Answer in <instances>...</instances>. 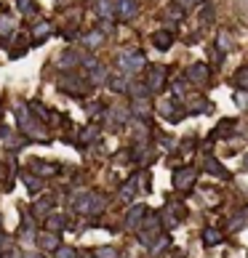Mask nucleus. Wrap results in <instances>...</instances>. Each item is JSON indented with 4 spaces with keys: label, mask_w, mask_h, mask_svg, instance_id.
Returning <instances> with one entry per match:
<instances>
[{
    "label": "nucleus",
    "mask_w": 248,
    "mask_h": 258,
    "mask_svg": "<svg viewBox=\"0 0 248 258\" xmlns=\"http://www.w3.org/2000/svg\"><path fill=\"white\" fill-rule=\"evenodd\" d=\"M40 245H43L46 250H54V248H56V237H54V234H43V237H40Z\"/></svg>",
    "instance_id": "9d476101"
},
{
    "label": "nucleus",
    "mask_w": 248,
    "mask_h": 258,
    "mask_svg": "<svg viewBox=\"0 0 248 258\" xmlns=\"http://www.w3.org/2000/svg\"><path fill=\"white\" fill-rule=\"evenodd\" d=\"M219 240H222V234H219V232H211V229L206 232V242L208 245H219Z\"/></svg>",
    "instance_id": "4468645a"
},
{
    "label": "nucleus",
    "mask_w": 248,
    "mask_h": 258,
    "mask_svg": "<svg viewBox=\"0 0 248 258\" xmlns=\"http://www.w3.org/2000/svg\"><path fill=\"white\" fill-rule=\"evenodd\" d=\"M117 14L123 19H134L136 16V0H117Z\"/></svg>",
    "instance_id": "7ed1b4c3"
},
{
    "label": "nucleus",
    "mask_w": 248,
    "mask_h": 258,
    "mask_svg": "<svg viewBox=\"0 0 248 258\" xmlns=\"http://www.w3.org/2000/svg\"><path fill=\"white\" fill-rule=\"evenodd\" d=\"M120 67H123V69H126V72H139V69H142V67H144V56L142 53H123L120 56Z\"/></svg>",
    "instance_id": "f257e3e1"
},
{
    "label": "nucleus",
    "mask_w": 248,
    "mask_h": 258,
    "mask_svg": "<svg viewBox=\"0 0 248 258\" xmlns=\"http://www.w3.org/2000/svg\"><path fill=\"white\" fill-rule=\"evenodd\" d=\"M14 30V19L11 16H0V35H11Z\"/></svg>",
    "instance_id": "0eeeda50"
},
{
    "label": "nucleus",
    "mask_w": 248,
    "mask_h": 258,
    "mask_svg": "<svg viewBox=\"0 0 248 258\" xmlns=\"http://www.w3.org/2000/svg\"><path fill=\"white\" fill-rule=\"evenodd\" d=\"M192 181H195V173L190 171V168H184V171L176 173V181H173V184H176L179 189H190V187H192Z\"/></svg>",
    "instance_id": "20e7f679"
},
{
    "label": "nucleus",
    "mask_w": 248,
    "mask_h": 258,
    "mask_svg": "<svg viewBox=\"0 0 248 258\" xmlns=\"http://www.w3.org/2000/svg\"><path fill=\"white\" fill-rule=\"evenodd\" d=\"M235 86H238V88H248V69H240L238 75H235Z\"/></svg>",
    "instance_id": "1a4fd4ad"
},
{
    "label": "nucleus",
    "mask_w": 248,
    "mask_h": 258,
    "mask_svg": "<svg viewBox=\"0 0 248 258\" xmlns=\"http://www.w3.org/2000/svg\"><path fill=\"white\" fill-rule=\"evenodd\" d=\"M246 224H248V210H243L238 218H232V226H235V229H243Z\"/></svg>",
    "instance_id": "9b49d317"
},
{
    "label": "nucleus",
    "mask_w": 248,
    "mask_h": 258,
    "mask_svg": "<svg viewBox=\"0 0 248 258\" xmlns=\"http://www.w3.org/2000/svg\"><path fill=\"white\" fill-rule=\"evenodd\" d=\"M30 258H38V256H30Z\"/></svg>",
    "instance_id": "6ab92c4d"
},
{
    "label": "nucleus",
    "mask_w": 248,
    "mask_h": 258,
    "mask_svg": "<svg viewBox=\"0 0 248 258\" xmlns=\"http://www.w3.org/2000/svg\"><path fill=\"white\" fill-rule=\"evenodd\" d=\"M56 258H75V250L64 248V250H59V253H56Z\"/></svg>",
    "instance_id": "dca6fc26"
},
{
    "label": "nucleus",
    "mask_w": 248,
    "mask_h": 258,
    "mask_svg": "<svg viewBox=\"0 0 248 258\" xmlns=\"http://www.w3.org/2000/svg\"><path fill=\"white\" fill-rule=\"evenodd\" d=\"M163 80H166V69L163 67H152L150 75H147V91H160Z\"/></svg>",
    "instance_id": "f03ea898"
},
{
    "label": "nucleus",
    "mask_w": 248,
    "mask_h": 258,
    "mask_svg": "<svg viewBox=\"0 0 248 258\" xmlns=\"http://www.w3.org/2000/svg\"><path fill=\"white\" fill-rule=\"evenodd\" d=\"M96 14H99V16L112 14V3H110V0H99V8H96Z\"/></svg>",
    "instance_id": "f8f14e48"
},
{
    "label": "nucleus",
    "mask_w": 248,
    "mask_h": 258,
    "mask_svg": "<svg viewBox=\"0 0 248 258\" xmlns=\"http://www.w3.org/2000/svg\"><path fill=\"white\" fill-rule=\"evenodd\" d=\"M46 35H48V24H40V27H38V32H35V37L40 40V37H46Z\"/></svg>",
    "instance_id": "f3484780"
},
{
    "label": "nucleus",
    "mask_w": 248,
    "mask_h": 258,
    "mask_svg": "<svg viewBox=\"0 0 248 258\" xmlns=\"http://www.w3.org/2000/svg\"><path fill=\"white\" fill-rule=\"evenodd\" d=\"M142 216H144V207H134V210L128 213V226H136Z\"/></svg>",
    "instance_id": "6e6552de"
},
{
    "label": "nucleus",
    "mask_w": 248,
    "mask_h": 258,
    "mask_svg": "<svg viewBox=\"0 0 248 258\" xmlns=\"http://www.w3.org/2000/svg\"><path fill=\"white\" fill-rule=\"evenodd\" d=\"M48 226H51V229H59V226H61V218H59V216H51V218H48Z\"/></svg>",
    "instance_id": "a211bd4d"
},
{
    "label": "nucleus",
    "mask_w": 248,
    "mask_h": 258,
    "mask_svg": "<svg viewBox=\"0 0 248 258\" xmlns=\"http://www.w3.org/2000/svg\"><path fill=\"white\" fill-rule=\"evenodd\" d=\"M190 80H195V83H203L206 80V64H195L192 69H190Z\"/></svg>",
    "instance_id": "39448f33"
},
{
    "label": "nucleus",
    "mask_w": 248,
    "mask_h": 258,
    "mask_svg": "<svg viewBox=\"0 0 248 258\" xmlns=\"http://www.w3.org/2000/svg\"><path fill=\"white\" fill-rule=\"evenodd\" d=\"M155 46L160 48V51L171 46V32H157V35H155Z\"/></svg>",
    "instance_id": "423d86ee"
},
{
    "label": "nucleus",
    "mask_w": 248,
    "mask_h": 258,
    "mask_svg": "<svg viewBox=\"0 0 248 258\" xmlns=\"http://www.w3.org/2000/svg\"><path fill=\"white\" fill-rule=\"evenodd\" d=\"M208 171H211V173H219V176H227V171H224L219 162H208Z\"/></svg>",
    "instance_id": "2eb2a0df"
},
{
    "label": "nucleus",
    "mask_w": 248,
    "mask_h": 258,
    "mask_svg": "<svg viewBox=\"0 0 248 258\" xmlns=\"http://www.w3.org/2000/svg\"><path fill=\"white\" fill-rule=\"evenodd\" d=\"M150 106H147V102H142V99H136V102H134V112H136L139 117H144V112H147Z\"/></svg>",
    "instance_id": "ddd939ff"
}]
</instances>
